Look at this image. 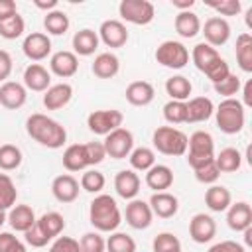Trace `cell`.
Returning a JSON list of instances; mask_svg holds the SVG:
<instances>
[{
  "instance_id": "cell-7",
  "label": "cell",
  "mask_w": 252,
  "mask_h": 252,
  "mask_svg": "<svg viewBox=\"0 0 252 252\" xmlns=\"http://www.w3.org/2000/svg\"><path fill=\"white\" fill-rule=\"evenodd\" d=\"M154 148L165 156H183L187 152V136L173 126H159L152 136Z\"/></svg>"
},
{
  "instance_id": "cell-13",
  "label": "cell",
  "mask_w": 252,
  "mask_h": 252,
  "mask_svg": "<svg viewBox=\"0 0 252 252\" xmlns=\"http://www.w3.org/2000/svg\"><path fill=\"white\" fill-rule=\"evenodd\" d=\"M215 234H217V222L211 215H205V213L193 215V219L189 220V236L193 242L197 244L211 242Z\"/></svg>"
},
{
  "instance_id": "cell-48",
  "label": "cell",
  "mask_w": 252,
  "mask_h": 252,
  "mask_svg": "<svg viewBox=\"0 0 252 252\" xmlns=\"http://www.w3.org/2000/svg\"><path fill=\"white\" fill-rule=\"evenodd\" d=\"M219 175H220V171H219L215 159L209 161V163H205V165H201L199 169H195V179H197L199 183H205V185L215 183V181L219 179Z\"/></svg>"
},
{
  "instance_id": "cell-18",
  "label": "cell",
  "mask_w": 252,
  "mask_h": 252,
  "mask_svg": "<svg viewBox=\"0 0 252 252\" xmlns=\"http://www.w3.org/2000/svg\"><path fill=\"white\" fill-rule=\"evenodd\" d=\"M24 87L35 93H45L51 87V73L43 65L32 63L24 71Z\"/></svg>"
},
{
  "instance_id": "cell-46",
  "label": "cell",
  "mask_w": 252,
  "mask_h": 252,
  "mask_svg": "<svg viewBox=\"0 0 252 252\" xmlns=\"http://www.w3.org/2000/svg\"><path fill=\"white\" fill-rule=\"evenodd\" d=\"M81 252H104L106 240L100 236V232H85L79 240Z\"/></svg>"
},
{
  "instance_id": "cell-6",
  "label": "cell",
  "mask_w": 252,
  "mask_h": 252,
  "mask_svg": "<svg viewBox=\"0 0 252 252\" xmlns=\"http://www.w3.org/2000/svg\"><path fill=\"white\" fill-rule=\"evenodd\" d=\"M187 161L195 169L215 159V142L213 136L205 130H197L187 138Z\"/></svg>"
},
{
  "instance_id": "cell-31",
  "label": "cell",
  "mask_w": 252,
  "mask_h": 252,
  "mask_svg": "<svg viewBox=\"0 0 252 252\" xmlns=\"http://www.w3.org/2000/svg\"><path fill=\"white\" fill-rule=\"evenodd\" d=\"M205 205L213 213H222L232 205V195L222 185H211L207 189V193H205Z\"/></svg>"
},
{
  "instance_id": "cell-52",
  "label": "cell",
  "mask_w": 252,
  "mask_h": 252,
  "mask_svg": "<svg viewBox=\"0 0 252 252\" xmlns=\"http://www.w3.org/2000/svg\"><path fill=\"white\" fill-rule=\"evenodd\" d=\"M85 152H87L89 165H96V163H100L106 158L102 142H89V144H85Z\"/></svg>"
},
{
  "instance_id": "cell-25",
  "label": "cell",
  "mask_w": 252,
  "mask_h": 252,
  "mask_svg": "<svg viewBox=\"0 0 252 252\" xmlns=\"http://www.w3.org/2000/svg\"><path fill=\"white\" fill-rule=\"evenodd\" d=\"M185 122H205L215 114V104L207 96H195L191 100H185Z\"/></svg>"
},
{
  "instance_id": "cell-41",
  "label": "cell",
  "mask_w": 252,
  "mask_h": 252,
  "mask_svg": "<svg viewBox=\"0 0 252 252\" xmlns=\"http://www.w3.org/2000/svg\"><path fill=\"white\" fill-rule=\"evenodd\" d=\"M108 252H136V240L126 232H112L106 240Z\"/></svg>"
},
{
  "instance_id": "cell-19",
  "label": "cell",
  "mask_w": 252,
  "mask_h": 252,
  "mask_svg": "<svg viewBox=\"0 0 252 252\" xmlns=\"http://www.w3.org/2000/svg\"><path fill=\"white\" fill-rule=\"evenodd\" d=\"M79 181L69 175V173H63V175H57L51 183V193L53 197L59 201V203H73L77 197H79Z\"/></svg>"
},
{
  "instance_id": "cell-10",
  "label": "cell",
  "mask_w": 252,
  "mask_h": 252,
  "mask_svg": "<svg viewBox=\"0 0 252 252\" xmlns=\"http://www.w3.org/2000/svg\"><path fill=\"white\" fill-rule=\"evenodd\" d=\"M102 146H104L106 156H110L114 159H124L134 150V136L128 128L120 126V128H116V130H112L110 134L104 136Z\"/></svg>"
},
{
  "instance_id": "cell-26",
  "label": "cell",
  "mask_w": 252,
  "mask_h": 252,
  "mask_svg": "<svg viewBox=\"0 0 252 252\" xmlns=\"http://www.w3.org/2000/svg\"><path fill=\"white\" fill-rule=\"evenodd\" d=\"M146 185L150 189H154L156 193L169 189L173 185V171H171V167H167L163 163H154L146 171Z\"/></svg>"
},
{
  "instance_id": "cell-30",
  "label": "cell",
  "mask_w": 252,
  "mask_h": 252,
  "mask_svg": "<svg viewBox=\"0 0 252 252\" xmlns=\"http://www.w3.org/2000/svg\"><path fill=\"white\" fill-rule=\"evenodd\" d=\"M118 71H120V61L110 51L98 53L93 61V73L98 79H112L114 75H118Z\"/></svg>"
},
{
  "instance_id": "cell-15",
  "label": "cell",
  "mask_w": 252,
  "mask_h": 252,
  "mask_svg": "<svg viewBox=\"0 0 252 252\" xmlns=\"http://www.w3.org/2000/svg\"><path fill=\"white\" fill-rule=\"evenodd\" d=\"M24 55L32 61H41L51 53V39L47 33L43 32H32L26 35L24 43H22Z\"/></svg>"
},
{
  "instance_id": "cell-3",
  "label": "cell",
  "mask_w": 252,
  "mask_h": 252,
  "mask_svg": "<svg viewBox=\"0 0 252 252\" xmlns=\"http://www.w3.org/2000/svg\"><path fill=\"white\" fill-rule=\"evenodd\" d=\"M191 59H193L195 67H197L201 73H205V75L213 81V85L220 83L222 79H226V77L230 75L228 63L219 55V51H217L215 47H211V45L205 43V41H201V43H197V45L193 47Z\"/></svg>"
},
{
  "instance_id": "cell-35",
  "label": "cell",
  "mask_w": 252,
  "mask_h": 252,
  "mask_svg": "<svg viewBox=\"0 0 252 252\" xmlns=\"http://www.w3.org/2000/svg\"><path fill=\"white\" fill-rule=\"evenodd\" d=\"M236 61L244 73H252V35L248 32L236 37Z\"/></svg>"
},
{
  "instance_id": "cell-17",
  "label": "cell",
  "mask_w": 252,
  "mask_h": 252,
  "mask_svg": "<svg viewBox=\"0 0 252 252\" xmlns=\"http://www.w3.org/2000/svg\"><path fill=\"white\" fill-rule=\"evenodd\" d=\"M28 100V91L22 83L16 81H6L0 85V104L8 110L22 108Z\"/></svg>"
},
{
  "instance_id": "cell-59",
  "label": "cell",
  "mask_w": 252,
  "mask_h": 252,
  "mask_svg": "<svg viewBox=\"0 0 252 252\" xmlns=\"http://www.w3.org/2000/svg\"><path fill=\"white\" fill-rule=\"evenodd\" d=\"M4 222H6V211H0V228H2Z\"/></svg>"
},
{
  "instance_id": "cell-9",
  "label": "cell",
  "mask_w": 252,
  "mask_h": 252,
  "mask_svg": "<svg viewBox=\"0 0 252 252\" xmlns=\"http://www.w3.org/2000/svg\"><path fill=\"white\" fill-rule=\"evenodd\" d=\"M118 12L122 20L134 26H146L156 16V8L148 0H122L118 6Z\"/></svg>"
},
{
  "instance_id": "cell-50",
  "label": "cell",
  "mask_w": 252,
  "mask_h": 252,
  "mask_svg": "<svg viewBox=\"0 0 252 252\" xmlns=\"http://www.w3.org/2000/svg\"><path fill=\"white\" fill-rule=\"evenodd\" d=\"M213 10H217L220 16H238L242 10V4L238 0H220V2H209Z\"/></svg>"
},
{
  "instance_id": "cell-57",
  "label": "cell",
  "mask_w": 252,
  "mask_h": 252,
  "mask_svg": "<svg viewBox=\"0 0 252 252\" xmlns=\"http://www.w3.org/2000/svg\"><path fill=\"white\" fill-rule=\"evenodd\" d=\"M37 8H41V10H47V12H51V10H57V0H35L33 2Z\"/></svg>"
},
{
  "instance_id": "cell-16",
  "label": "cell",
  "mask_w": 252,
  "mask_h": 252,
  "mask_svg": "<svg viewBox=\"0 0 252 252\" xmlns=\"http://www.w3.org/2000/svg\"><path fill=\"white\" fill-rule=\"evenodd\" d=\"M152 219H154V213L150 209V205L142 199H132L128 205H126V222L136 228V230H144L152 224Z\"/></svg>"
},
{
  "instance_id": "cell-58",
  "label": "cell",
  "mask_w": 252,
  "mask_h": 252,
  "mask_svg": "<svg viewBox=\"0 0 252 252\" xmlns=\"http://www.w3.org/2000/svg\"><path fill=\"white\" fill-rule=\"evenodd\" d=\"M171 4L175 8H179V12H185V10H189L195 4V0H171Z\"/></svg>"
},
{
  "instance_id": "cell-43",
  "label": "cell",
  "mask_w": 252,
  "mask_h": 252,
  "mask_svg": "<svg viewBox=\"0 0 252 252\" xmlns=\"http://www.w3.org/2000/svg\"><path fill=\"white\" fill-rule=\"evenodd\" d=\"M154 252H179L181 242L173 232H159L152 242Z\"/></svg>"
},
{
  "instance_id": "cell-44",
  "label": "cell",
  "mask_w": 252,
  "mask_h": 252,
  "mask_svg": "<svg viewBox=\"0 0 252 252\" xmlns=\"http://www.w3.org/2000/svg\"><path fill=\"white\" fill-rule=\"evenodd\" d=\"M104 183H106V179H104V175L100 173V171H96V169H87L85 173H83V177H81V189H85V191H89V193H100L102 189H104Z\"/></svg>"
},
{
  "instance_id": "cell-27",
  "label": "cell",
  "mask_w": 252,
  "mask_h": 252,
  "mask_svg": "<svg viewBox=\"0 0 252 252\" xmlns=\"http://www.w3.org/2000/svg\"><path fill=\"white\" fill-rule=\"evenodd\" d=\"M6 220L10 222V226L18 232H26L28 228L33 226L35 222V213L30 205H14L8 215H6Z\"/></svg>"
},
{
  "instance_id": "cell-39",
  "label": "cell",
  "mask_w": 252,
  "mask_h": 252,
  "mask_svg": "<svg viewBox=\"0 0 252 252\" xmlns=\"http://www.w3.org/2000/svg\"><path fill=\"white\" fill-rule=\"evenodd\" d=\"M18 189L10 175L0 173V211H10L16 205Z\"/></svg>"
},
{
  "instance_id": "cell-47",
  "label": "cell",
  "mask_w": 252,
  "mask_h": 252,
  "mask_svg": "<svg viewBox=\"0 0 252 252\" xmlns=\"http://www.w3.org/2000/svg\"><path fill=\"white\" fill-rule=\"evenodd\" d=\"M215 87V91L219 93V94H222L224 98H234V94H238V91L242 89V85H240V79L236 77V75H228L226 79H222L220 83H217V85H213Z\"/></svg>"
},
{
  "instance_id": "cell-4",
  "label": "cell",
  "mask_w": 252,
  "mask_h": 252,
  "mask_svg": "<svg viewBox=\"0 0 252 252\" xmlns=\"http://www.w3.org/2000/svg\"><path fill=\"white\" fill-rule=\"evenodd\" d=\"M63 228H65L63 215L57 211H49V213H43L39 219H35L33 226L28 228L24 232V236L32 248H43L47 242L57 238L63 232Z\"/></svg>"
},
{
  "instance_id": "cell-42",
  "label": "cell",
  "mask_w": 252,
  "mask_h": 252,
  "mask_svg": "<svg viewBox=\"0 0 252 252\" xmlns=\"http://www.w3.org/2000/svg\"><path fill=\"white\" fill-rule=\"evenodd\" d=\"M24 30H26V22H24V18L20 14L0 22V35L4 39H16V37H20L24 33Z\"/></svg>"
},
{
  "instance_id": "cell-45",
  "label": "cell",
  "mask_w": 252,
  "mask_h": 252,
  "mask_svg": "<svg viewBox=\"0 0 252 252\" xmlns=\"http://www.w3.org/2000/svg\"><path fill=\"white\" fill-rule=\"evenodd\" d=\"M185 116H187L185 102H181V100H169V102H165V106H163V118L169 124H183L185 122Z\"/></svg>"
},
{
  "instance_id": "cell-29",
  "label": "cell",
  "mask_w": 252,
  "mask_h": 252,
  "mask_svg": "<svg viewBox=\"0 0 252 252\" xmlns=\"http://www.w3.org/2000/svg\"><path fill=\"white\" fill-rule=\"evenodd\" d=\"M156 91L148 81H134L126 87V100L134 106H146L154 100Z\"/></svg>"
},
{
  "instance_id": "cell-24",
  "label": "cell",
  "mask_w": 252,
  "mask_h": 252,
  "mask_svg": "<svg viewBox=\"0 0 252 252\" xmlns=\"http://www.w3.org/2000/svg\"><path fill=\"white\" fill-rule=\"evenodd\" d=\"M114 189L126 201L136 199V195L140 193V177H138V173L134 169L118 171L116 177H114Z\"/></svg>"
},
{
  "instance_id": "cell-51",
  "label": "cell",
  "mask_w": 252,
  "mask_h": 252,
  "mask_svg": "<svg viewBox=\"0 0 252 252\" xmlns=\"http://www.w3.org/2000/svg\"><path fill=\"white\" fill-rule=\"evenodd\" d=\"M49 252H81L79 240H75L71 236H57L53 240V244L49 246Z\"/></svg>"
},
{
  "instance_id": "cell-49",
  "label": "cell",
  "mask_w": 252,
  "mask_h": 252,
  "mask_svg": "<svg viewBox=\"0 0 252 252\" xmlns=\"http://www.w3.org/2000/svg\"><path fill=\"white\" fill-rule=\"evenodd\" d=\"M0 252H28V248L12 232H0Z\"/></svg>"
},
{
  "instance_id": "cell-8",
  "label": "cell",
  "mask_w": 252,
  "mask_h": 252,
  "mask_svg": "<svg viewBox=\"0 0 252 252\" xmlns=\"http://www.w3.org/2000/svg\"><path fill=\"white\" fill-rule=\"evenodd\" d=\"M156 61L167 69H183L189 63V49L181 41H161L156 49Z\"/></svg>"
},
{
  "instance_id": "cell-40",
  "label": "cell",
  "mask_w": 252,
  "mask_h": 252,
  "mask_svg": "<svg viewBox=\"0 0 252 252\" xmlns=\"http://www.w3.org/2000/svg\"><path fill=\"white\" fill-rule=\"evenodd\" d=\"M22 163V150L14 144H2L0 146V169L12 171L18 169Z\"/></svg>"
},
{
  "instance_id": "cell-37",
  "label": "cell",
  "mask_w": 252,
  "mask_h": 252,
  "mask_svg": "<svg viewBox=\"0 0 252 252\" xmlns=\"http://www.w3.org/2000/svg\"><path fill=\"white\" fill-rule=\"evenodd\" d=\"M43 28L49 35H63L69 30V16L63 10H51L45 12Z\"/></svg>"
},
{
  "instance_id": "cell-36",
  "label": "cell",
  "mask_w": 252,
  "mask_h": 252,
  "mask_svg": "<svg viewBox=\"0 0 252 252\" xmlns=\"http://www.w3.org/2000/svg\"><path fill=\"white\" fill-rule=\"evenodd\" d=\"M215 163H217L220 173H232V171L240 169L242 156L236 148H224V150L219 152V156H215Z\"/></svg>"
},
{
  "instance_id": "cell-38",
  "label": "cell",
  "mask_w": 252,
  "mask_h": 252,
  "mask_svg": "<svg viewBox=\"0 0 252 252\" xmlns=\"http://www.w3.org/2000/svg\"><path fill=\"white\" fill-rule=\"evenodd\" d=\"M128 159H130L132 169H136V171H148L156 163V154H154V150L142 146V148H134L130 152Z\"/></svg>"
},
{
  "instance_id": "cell-23",
  "label": "cell",
  "mask_w": 252,
  "mask_h": 252,
  "mask_svg": "<svg viewBox=\"0 0 252 252\" xmlns=\"http://www.w3.org/2000/svg\"><path fill=\"white\" fill-rule=\"evenodd\" d=\"M71 98H73V87L69 83H57L43 93V106L47 110H59L67 106Z\"/></svg>"
},
{
  "instance_id": "cell-53",
  "label": "cell",
  "mask_w": 252,
  "mask_h": 252,
  "mask_svg": "<svg viewBox=\"0 0 252 252\" xmlns=\"http://www.w3.org/2000/svg\"><path fill=\"white\" fill-rule=\"evenodd\" d=\"M207 252H246V248L236 240H222V242L213 244Z\"/></svg>"
},
{
  "instance_id": "cell-33",
  "label": "cell",
  "mask_w": 252,
  "mask_h": 252,
  "mask_svg": "<svg viewBox=\"0 0 252 252\" xmlns=\"http://www.w3.org/2000/svg\"><path fill=\"white\" fill-rule=\"evenodd\" d=\"M63 167L67 171H81L89 165L87 159V152H85V144H71L65 152H63Z\"/></svg>"
},
{
  "instance_id": "cell-21",
  "label": "cell",
  "mask_w": 252,
  "mask_h": 252,
  "mask_svg": "<svg viewBox=\"0 0 252 252\" xmlns=\"http://www.w3.org/2000/svg\"><path fill=\"white\" fill-rule=\"evenodd\" d=\"M150 209L154 215H158L159 219H171L173 215H177L179 211V201L175 195L167 193V191H159V193H154L148 201Z\"/></svg>"
},
{
  "instance_id": "cell-32",
  "label": "cell",
  "mask_w": 252,
  "mask_h": 252,
  "mask_svg": "<svg viewBox=\"0 0 252 252\" xmlns=\"http://www.w3.org/2000/svg\"><path fill=\"white\" fill-rule=\"evenodd\" d=\"M175 32L181 37H185V39L195 37L201 32V20H199V16L195 12H191V10L177 12V16H175Z\"/></svg>"
},
{
  "instance_id": "cell-5",
  "label": "cell",
  "mask_w": 252,
  "mask_h": 252,
  "mask_svg": "<svg viewBox=\"0 0 252 252\" xmlns=\"http://www.w3.org/2000/svg\"><path fill=\"white\" fill-rule=\"evenodd\" d=\"M217 126L224 134H238L246 122V110L238 98H224L215 108Z\"/></svg>"
},
{
  "instance_id": "cell-55",
  "label": "cell",
  "mask_w": 252,
  "mask_h": 252,
  "mask_svg": "<svg viewBox=\"0 0 252 252\" xmlns=\"http://www.w3.org/2000/svg\"><path fill=\"white\" fill-rule=\"evenodd\" d=\"M18 14V6L14 0H0V22Z\"/></svg>"
},
{
  "instance_id": "cell-28",
  "label": "cell",
  "mask_w": 252,
  "mask_h": 252,
  "mask_svg": "<svg viewBox=\"0 0 252 252\" xmlns=\"http://www.w3.org/2000/svg\"><path fill=\"white\" fill-rule=\"evenodd\" d=\"M98 33L91 28H83L79 30L75 35H73V53L75 55H83V57H89L93 55L96 49H98Z\"/></svg>"
},
{
  "instance_id": "cell-11",
  "label": "cell",
  "mask_w": 252,
  "mask_h": 252,
  "mask_svg": "<svg viewBox=\"0 0 252 252\" xmlns=\"http://www.w3.org/2000/svg\"><path fill=\"white\" fill-rule=\"evenodd\" d=\"M124 122V114L116 108H108V110H94L89 114L87 118V126L91 132L98 134V136H106L112 130L120 128Z\"/></svg>"
},
{
  "instance_id": "cell-1",
  "label": "cell",
  "mask_w": 252,
  "mask_h": 252,
  "mask_svg": "<svg viewBox=\"0 0 252 252\" xmlns=\"http://www.w3.org/2000/svg\"><path fill=\"white\" fill-rule=\"evenodd\" d=\"M26 132L30 138H33L37 144L57 150L67 142V130L65 126H61L57 120H53L47 114L35 112L32 116H28L26 120Z\"/></svg>"
},
{
  "instance_id": "cell-20",
  "label": "cell",
  "mask_w": 252,
  "mask_h": 252,
  "mask_svg": "<svg viewBox=\"0 0 252 252\" xmlns=\"http://www.w3.org/2000/svg\"><path fill=\"white\" fill-rule=\"evenodd\" d=\"M226 224L236 230V232H244L246 228L252 226V209L246 201H238L234 205H230L226 209Z\"/></svg>"
},
{
  "instance_id": "cell-34",
  "label": "cell",
  "mask_w": 252,
  "mask_h": 252,
  "mask_svg": "<svg viewBox=\"0 0 252 252\" xmlns=\"http://www.w3.org/2000/svg\"><path fill=\"white\" fill-rule=\"evenodd\" d=\"M191 91H193V85H191V81H189L187 77H183V75H173V77H169V79L165 81V93L171 96V100H181V102H185V100L189 98Z\"/></svg>"
},
{
  "instance_id": "cell-12",
  "label": "cell",
  "mask_w": 252,
  "mask_h": 252,
  "mask_svg": "<svg viewBox=\"0 0 252 252\" xmlns=\"http://www.w3.org/2000/svg\"><path fill=\"white\" fill-rule=\"evenodd\" d=\"M203 35H205V43H209L211 47H220L228 41L230 37V24L220 18V16H213L205 22V26H201Z\"/></svg>"
},
{
  "instance_id": "cell-22",
  "label": "cell",
  "mask_w": 252,
  "mask_h": 252,
  "mask_svg": "<svg viewBox=\"0 0 252 252\" xmlns=\"http://www.w3.org/2000/svg\"><path fill=\"white\" fill-rule=\"evenodd\" d=\"M49 69H51V73H55L57 77H63V79H67V77H73L75 73H77V69H79V59H77V55L73 53V51H57V53H53L51 55V59H49Z\"/></svg>"
},
{
  "instance_id": "cell-2",
  "label": "cell",
  "mask_w": 252,
  "mask_h": 252,
  "mask_svg": "<svg viewBox=\"0 0 252 252\" xmlns=\"http://www.w3.org/2000/svg\"><path fill=\"white\" fill-rule=\"evenodd\" d=\"M89 220L98 232H114L122 222V215L114 197L106 193L96 195L89 205Z\"/></svg>"
},
{
  "instance_id": "cell-14",
  "label": "cell",
  "mask_w": 252,
  "mask_h": 252,
  "mask_svg": "<svg viewBox=\"0 0 252 252\" xmlns=\"http://www.w3.org/2000/svg\"><path fill=\"white\" fill-rule=\"evenodd\" d=\"M98 39L106 47L116 49V47L126 45V41H128V30H126V26L120 20H104L100 24V28H98Z\"/></svg>"
},
{
  "instance_id": "cell-54",
  "label": "cell",
  "mask_w": 252,
  "mask_h": 252,
  "mask_svg": "<svg viewBox=\"0 0 252 252\" xmlns=\"http://www.w3.org/2000/svg\"><path fill=\"white\" fill-rule=\"evenodd\" d=\"M12 67H14L12 55H10L6 49H0V81H2V83H6V79L10 77Z\"/></svg>"
},
{
  "instance_id": "cell-56",
  "label": "cell",
  "mask_w": 252,
  "mask_h": 252,
  "mask_svg": "<svg viewBox=\"0 0 252 252\" xmlns=\"http://www.w3.org/2000/svg\"><path fill=\"white\" fill-rule=\"evenodd\" d=\"M242 94H244V102H242V106H252V81H246Z\"/></svg>"
},
{
  "instance_id": "cell-60",
  "label": "cell",
  "mask_w": 252,
  "mask_h": 252,
  "mask_svg": "<svg viewBox=\"0 0 252 252\" xmlns=\"http://www.w3.org/2000/svg\"><path fill=\"white\" fill-rule=\"evenodd\" d=\"M179 252H181V250H179Z\"/></svg>"
}]
</instances>
